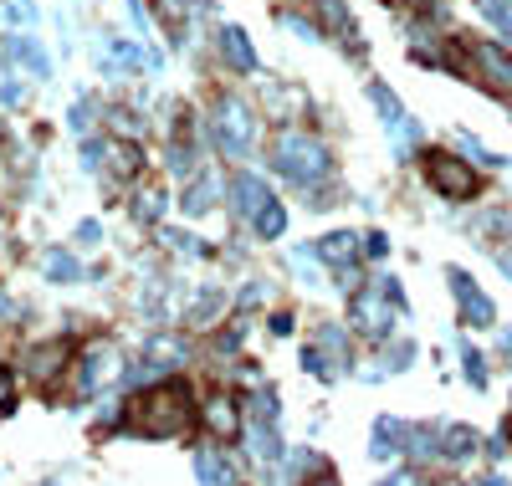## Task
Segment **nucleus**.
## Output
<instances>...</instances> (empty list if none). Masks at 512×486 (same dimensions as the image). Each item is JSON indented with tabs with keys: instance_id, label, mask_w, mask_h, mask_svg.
Instances as JSON below:
<instances>
[{
	"instance_id": "nucleus-1",
	"label": "nucleus",
	"mask_w": 512,
	"mask_h": 486,
	"mask_svg": "<svg viewBox=\"0 0 512 486\" xmlns=\"http://www.w3.org/2000/svg\"><path fill=\"white\" fill-rule=\"evenodd\" d=\"M139 425L149 435H180L190 425V389L180 379H169L159 389H149L139 400Z\"/></svg>"
},
{
	"instance_id": "nucleus-2",
	"label": "nucleus",
	"mask_w": 512,
	"mask_h": 486,
	"mask_svg": "<svg viewBox=\"0 0 512 486\" xmlns=\"http://www.w3.org/2000/svg\"><path fill=\"white\" fill-rule=\"evenodd\" d=\"M277 169L287 174V180H297V185H318V180H328V159H323V149L318 144H308L303 134H287L282 144H277Z\"/></svg>"
},
{
	"instance_id": "nucleus-3",
	"label": "nucleus",
	"mask_w": 512,
	"mask_h": 486,
	"mask_svg": "<svg viewBox=\"0 0 512 486\" xmlns=\"http://www.w3.org/2000/svg\"><path fill=\"white\" fill-rule=\"evenodd\" d=\"M425 174H431V185H436L446 200H472V195H477L472 164H461L456 154H431V159H425Z\"/></svg>"
},
{
	"instance_id": "nucleus-4",
	"label": "nucleus",
	"mask_w": 512,
	"mask_h": 486,
	"mask_svg": "<svg viewBox=\"0 0 512 486\" xmlns=\"http://www.w3.org/2000/svg\"><path fill=\"white\" fill-rule=\"evenodd\" d=\"M451 282H456V297H461V307H466V318H472V323H492V302L477 292V282L472 277H461V272H451Z\"/></svg>"
},
{
	"instance_id": "nucleus-5",
	"label": "nucleus",
	"mask_w": 512,
	"mask_h": 486,
	"mask_svg": "<svg viewBox=\"0 0 512 486\" xmlns=\"http://www.w3.org/2000/svg\"><path fill=\"white\" fill-rule=\"evenodd\" d=\"M477 62H482V72L492 77V87H512V57H507V52L477 47Z\"/></svg>"
},
{
	"instance_id": "nucleus-6",
	"label": "nucleus",
	"mask_w": 512,
	"mask_h": 486,
	"mask_svg": "<svg viewBox=\"0 0 512 486\" xmlns=\"http://www.w3.org/2000/svg\"><path fill=\"white\" fill-rule=\"evenodd\" d=\"M195 471H200V481H205V486H231V466H226L216 451H200Z\"/></svg>"
},
{
	"instance_id": "nucleus-7",
	"label": "nucleus",
	"mask_w": 512,
	"mask_h": 486,
	"mask_svg": "<svg viewBox=\"0 0 512 486\" xmlns=\"http://www.w3.org/2000/svg\"><path fill=\"white\" fill-rule=\"evenodd\" d=\"M441 446H446V456H451V461H466V456L477 451V430H461V425H456V430H446Z\"/></svg>"
},
{
	"instance_id": "nucleus-8",
	"label": "nucleus",
	"mask_w": 512,
	"mask_h": 486,
	"mask_svg": "<svg viewBox=\"0 0 512 486\" xmlns=\"http://www.w3.org/2000/svg\"><path fill=\"white\" fill-rule=\"evenodd\" d=\"M216 430H236V405L231 400H210V415H205Z\"/></svg>"
},
{
	"instance_id": "nucleus-9",
	"label": "nucleus",
	"mask_w": 512,
	"mask_h": 486,
	"mask_svg": "<svg viewBox=\"0 0 512 486\" xmlns=\"http://www.w3.org/2000/svg\"><path fill=\"white\" fill-rule=\"evenodd\" d=\"M502 348H507V353H512V333H507V338H502Z\"/></svg>"
},
{
	"instance_id": "nucleus-10",
	"label": "nucleus",
	"mask_w": 512,
	"mask_h": 486,
	"mask_svg": "<svg viewBox=\"0 0 512 486\" xmlns=\"http://www.w3.org/2000/svg\"><path fill=\"white\" fill-rule=\"evenodd\" d=\"M507 440H512V420H507Z\"/></svg>"
}]
</instances>
